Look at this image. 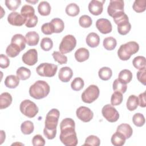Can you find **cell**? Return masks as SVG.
Listing matches in <instances>:
<instances>
[{"label":"cell","instance_id":"4316f807","mask_svg":"<svg viewBox=\"0 0 146 146\" xmlns=\"http://www.w3.org/2000/svg\"><path fill=\"white\" fill-rule=\"evenodd\" d=\"M50 23L52 25L53 27L54 33H60L63 31L64 28V25L63 21L58 18H55L52 19Z\"/></svg>","mask_w":146,"mask_h":146},{"label":"cell","instance_id":"2e32d148","mask_svg":"<svg viewBox=\"0 0 146 146\" xmlns=\"http://www.w3.org/2000/svg\"><path fill=\"white\" fill-rule=\"evenodd\" d=\"M105 2L104 0L98 1L92 0L88 4L89 11L94 15H100L103 10V4Z\"/></svg>","mask_w":146,"mask_h":146},{"label":"cell","instance_id":"f5cc1de1","mask_svg":"<svg viewBox=\"0 0 146 146\" xmlns=\"http://www.w3.org/2000/svg\"><path fill=\"white\" fill-rule=\"evenodd\" d=\"M10 64V60L7 56L3 54L0 55V67L2 68H6L9 67Z\"/></svg>","mask_w":146,"mask_h":146},{"label":"cell","instance_id":"f546056e","mask_svg":"<svg viewBox=\"0 0 146 146\" xmlns=\"http://www.w3.org/2000/svg\"><path fill=\"white\" fill-rule=\"evenodd\" d=\"M21 14L26 20V19L35 15L34 8L29 5H25L21 8Z\"/></svg>","mask_w":146,"mask_h":146},{"label":"cell","instance_id":"30bf717a","mask_svg":"<svg viewBox=\"0 0 146 146\" xmlns=\"http://www.w3.org/2000/svg\"><path fill=\"white\" fill-rule=\"evenodd\" d=\"M124 3L123 0H111L107 7V13L113 18L124 11Z\"/></svg>","mask_w":146,"mask_h":146},{"label":"cell","instance_id":"7bdbcfd3","mask_svg":"<svg viewBox=\"0 0 146 146\" xmlns=\"http://www.w3.org/2000/svg\"><path fill=\"white\" fill-rule=\"evenodd\" d=\"M52 55L54 60L60 64H66L67 62V57L59 51H54Z\"/></svg>","mask_w":146,"mask_h":146},{"label":"cell","instance_id":"11a10c76","mask_svg":"<svg viewBox=\"0 0 146 146\" xmlns=\"http://www.w3.org/2000/svg\"><path fill=\"white\" fill-rule=\"evenodd\" d=\"M1 144H2L4 140H5V133L3 131H1Z\"/></svg>","mask_w":146,"mask_h":146},{"label":"cell","instance_id":"9c48e42d","mask_svg":"<svg viewBox=\"0 0 146 146\" xmlns=\"http://www.w3.org/2000/svg\"><path fill=\"white\" fill-rule=\"evenodd\" d=\"M99 89L94 84L89 86L82 93V100L86 103H91L94 102L99 96Z\"/></svg>","mask_w":146,"mask_h":146},{"label":"cell","instance_id":"9a60e30c","mask_svg":"<svg viewBox=\"0 0 146 146\" xmlns=\"http://www.w3.org/2000/svg\"><path fill=\"white\" fill-rule=\"evenodd\" d=\"M96 27L102 34H108L112 31V25L111 22L106 18H100L96 21Z\"/></svg>","mask_w":146,"mask_h":146},{"label":"cell","instance_id":"4dcf8cb0","mask_svg":"<svg viewBox=\"0 0 146 146\" xmlns=\"http://www.w3.org/2000/svg\"><path fill=\"white\" fill-rule=\"evenodd\" d=\"M31 71L25 67H21L18 68L16 71L17 76L20 80H25L30 78L31 76Z\"/></svg>","mask_w":146,"mask_h":146},{"label":"cell","instance_id":"681fc988","mask_svg":"<svg viewBox=\"0 0 146 146\" xmlns=\"http://www.w3.org/2000/svg\"><path fill=\"white\" fill-rule=\"evenodd\" d=\"M42 32L46 35H51L54 33L53 27L50 22L46 23L42 25L41 27Z\"/></svg>","mask_w":146,"mask_h":146},{"label":"cell","instance_id":"f1b7e54d","mask_svg":"<svg viewBox=\"0 0 146 146\" xmlns=\"http://www.w3.org/2000/svg\"><path fill=\"white\" fill-rule=\"evenodd\" d=\"M126 106H127V109L129 111H132L135 110L139 106L138 98L135 95H130L128 97V100L127 101Z\"/></svg>","mask_w":146,"mask_h":146},{"label":"cell","instance_id":"8fae6325","mask_svg":"<svg viewBox=\"0 0 146 146\" xmlns=\"http://www.w3.org/2000/svg\"><path fill=\"white\" fill-rule=\"evenodd\" d=\"M102 113L103 117L111 123L116 121L119 118V113L118 111L113 106L109 104L105 105L103 107Z\"/></svg>","mask_w":146,"mask_h":146},{"label":"cell","instance_id":"bcb514c9","mask_svg":"<svg viewBox=\"0 0 146 146\" xmlns=\"http://www.w3.org/2000/svg\"><path fill=\"white\" fill-rule=\"evenodd\" d=\"M133 123L137 127H142L145 124V118L141 113H136L132 117Z\"/></svg>","mask_w":146,"mask_h":146},{"label":"cell","instance_id":"d590c367","mask_svg":"<svg viewBox=\"0 0 146 146\" xmlns=\"http://www.w3.org/2000/svg\"><path fill=\"white\" fill-rule=\"evenodd\" d=\"M103 44L104 47L107 50H113L117 44V42L115 38L113 37L109 36L104 39L103 42Z\"/></svg>","mask_w":146,"mask_h":146},{"label":"cell","instance_id":"d4e9b609","mask_svg":"<svg viewBox=\"0 0 146 146\" xmlns=\"http://www.w3.org/2000/svg\"><path fill=\"white\" fill-rule=\"evenodd\" d=\"M132 79V73L131 71L127 69H124L119 74L118 79L121 83L124 84H127L129 83Z\"/></svg>","mask_w":146,"mask_h":146},{"label":"cell","instance_id":"277c9868","mask_svg":"<svg viewBox=\"0 0 146 146\" xmlns=\"http://www.w3.org/2000/svg\"><path fill=\"white\" fill-rule=\"evenodd\" d=\"M139 50V44L134 41L128 42L121 44L117 50V55L122 60H128L132 55L136 54Z\"/></svg>","mask_w":146,"mask_h":146},{"label":"cell","instance_id":"e575fe53","mask_svg":"<svg viewBox=\"0 0 146 146\" xmlns=\"http://www.w3.org/2000/svg\"><path fill=\"white\" fill-rule=\"evenodd\" d=\"M21 51L20 48L13 43H10L6 49V53L10 58L17 56Z\"/></svg>","mask_w":146,"mask_h":146},{"label":"cell","instance_id":"74e56055","mask_svg":"<svg viewBox=\"0 0 146 146\" xmlns=\"http://www.w3.org/2000/svg\"><path fill=\"white\" fill-rule=\"evenodd\" d=\"M146 1L145 0H135L132 5L134 11L137 13H142L145 10Z\"/></svg>","mask_w":146,"mask_h":146},{"label":"cell","instance_id":"5bb4252c","mask_svg":"<svg viewBox=\"0 0 146 146\" xmlns=\"http://www.w3.org/2000/svg\"><path fill=\"white\" fill-rule=\"evenodd\" d=\"M26 18H25L21 14L13 11L10 13L7 17V21L13 26H21L26 23Z\"/></svg>","mask_w":146,"mask_h":146},{"label":"cell","instance_id":"7402d4cb","mask_svg":"<svg viewBox=\"0 0 146 146\" xmlns=\"http://www.w3.org/2000/svg\"><path fill=\"white\" fill-rule=\"evenodd\" d=\"M12 96L9 92H3L0 95V108L1 110L6 108L12 103Z\"/></svg>","mask_w":146,"mask_h":146},{"label":"cell","instance_id":"f35d334b","mask_svg":"<svg viewBox=\"0 0 146 146\" xmlns=\"http://www.w3.org/2000/svg\"><path fill=\"white\" fill-rule=\"evenodd\" d=\"M112 88L115 91L119 92L123 94V93H125V91H127V86L126 84H124L121 83L120 81L118 79H116L113 82Z\"/></svg>","mask_w":146,"mask_h":146},{"label":"cell","instance_id":"4fadbf2b","mask_svg":"<svg viewBox=\"0 0 146 146\" xmlns=\"http://www.w3.org/2000/svg\"><path fill=\"white\" fill-rule=\"evenodd\" d=\"M23 63L29 66H33L38 62V52L36 49L32 48L27 50L22 57Z\"/></svg>","mask_w":146,"mask_h":146},{"label":"cell","instance_id":"f6af8a7d","mask_svg":"<svg viewBox=\"0 0 146 146\" xmlns=\"http://www.w3.org/2000/svg\"><path fill=\"white\" fill-rule=\"evenodd\" d=\"M92 19L87 15H82L79 19V23L80 26L83 28H88L90 27L92 25Z\"/></svg>","mask_w":146,"mask_h":146},{"label":"cell","instance_id":"ba28073f","mask_svg":"<svg viewBox=\"0 0 146 146\" xmlns=\"http://www.w3.org/2000/svg\"><path fill=\"white\" fill-rule=\"evenodd\" d=\"M58 70V66L52 63H42L40 64L36 68V73L44 77L54 76Z\"/></svg>","mask_w":146,"mask_h":146},{"label":"cell","instance_id":"c3c4849f","mask_svg":"<svg viewBox=\"0 0 146 146\" xmlns=\"http://www.w3.org/2000/svg\"><path fill=\"white\" fill-rule=\"evenodd\" d=\"M32 143L34 146H43L45 144V140L40 135H36L32 139Z\"/></svg>","mask_w":146,"mask_h":146},{"label":"cell","instance_id":"ac0fdd59","mask_svg":"<svg viewBox=\"0 0 146 146\" xmlns=\"http://www.w3.org/2000/svg\"><path fill=\"white\" fill-rule=\"evenodd\" d=\"M26 43L30 46H34L38 44L39 36L35 31H29L25 35Z\"/></svg>","mask_w":146,"mask_h":146},{"label":"cell","instance_id":"e0dca14e","mask_svg":"<svg viewBox=\"0 0 146 146\" xmlns=\"http://www.w3.org/2000/svg\"><path fill=\"white\" fill-rule=\"evenodd\" d=\"M73 75V72L69 67H62L58 74L59 79L63 82H68L70 80Z\"/></svg>","mask_w":146,"mask_h":146},{"label":"cell","instance_id":"83f0119b","mask_svg":"<svg viewBox=\"0 0 146 146\" xmlns=\"http://www.w3.org/2000/svg\"><path fill=\"white\" fill-rule=\"evenodd\" d=\"M38 13L43 16L48 15L51 11V6L47 1H41L38 6Z\"/></svg>","mask_w":146,"mask_h":146},{"label":"cell","instance_id":"ee69618b","mask_svg":"<svg viewBox=\"0 0 146 146\" xmlns=\"http://www.w3.org/2000/svg\"><path fill=\"white\" fill-rule=\"evenodd\" d=\"M40 47L44 51H49L50 50L53 46V42L51 38L48 37L43 38L40 42Z\"/></svg>","mask_w":146,"mask_h":146},{"label":"cell","instance_id":"1f68e13d","mask_svg":"<svg viewBox=\"0 0 146 146\" xmlns=\"http://www.w3.org/2000/svg\"><path fill=\"white\" fill-rule=\"evenodd\" d=\"M66 13L71 17H75L78 15L80 12V9L78 5L75 3L68 4L66 7Z\"/></svg>","mask_w":146,"mask_h":146},{"label":"cell","instance_id":"816d5d0a","mask_svg":"<svg viewBox=\"0 0 146 146\" xmlns=\"http://www.w3.org/2000/svg\"><path fill=\"white\" fill-rule=\"evenodd\" d=\"M37 23H38V17L36 15H34V16L26 19L25 26L29 28L34 27L36 25Z\"/></svg>","mask_w":146,"mask_h":146},{"label":"cell","instance_id":"8d00e7d4","mask_svg":"<svg viewBox=\"0 0 146 146\" xmlns=\"http://www.w3.org/2000/svg\"><path fill=\"white\" fill-rule=\"evenodd\" d=\"M132 64L133 66L138 70H141L145 68V58L143 56H137L133 58Z\"/></svg>","mask_w":146,"mask_h":146},{"label":"cell","instance_id":"f907efd6","mask_svg":"<svg viewBox=\"0 0 146 146\" xmlns=\"http://www.w3.org/2000/svg\"><path fill=\"white\" fill-rule=\"evenodd\" d=\"M145 68H144L141 70H139L137 71L136 76L138 80L141 82L143 85H145L146 84V70Z\"/></svg>","mask_w":146,"mask_h":146},{"label":"cell","instance_id":"b9f144b4","mask_svg":"<svg viewBox=\"0 0 146 146\" xmlns=\"http://www.w3.org/2000/svg\"><path fill=\"white\" fill-rule=\"evenodd\" d=\"M100 144V140L99 138L95 135L88 136L85 140V143L83 145H92V146H99Z\"/></svg>","mask_w":146,"mask_h":146},{"label":"cell","instance_id":"d6986e66","mask_svg":"<svg viewBox=\"0 0 146 146\" xmlns=\"http://www.w3.org/2000/svg\"><path fill=\"white\" fill-rule=\"evenodd\" d=\"M75 58L79 62H83L87 60L90 56L89 51L84 47L79 48L75 52Z\"/></svg>","mask_w":146,"mask_h":146},{"label":"cell","instance_id":"484cf974","mask_svg":"<svg viewBox=\"0 0 146 146\" xmlns=\"http://www.w3.org/2000/svg\"><path fill=\"white\" fill-rule=\"evenodd\" d=\"M19 83V79L14 75H8L5 80V85L9 88H16Z\"/></svg>","mask_w":146,"mask_h":146},{"label":"cell","instance_id":"9f6ffc18","mask_svg":"<svg viewBox=\"0 0 146 146\" xmlns=\"http://www.w3.org/2000/svg\"><path fill=\"white\" fill-rule=\"evenodd\" d=\"M26 1L27 2H29V3H36L38 2V0H34V1H29V0H26Z\"/></svg>","mask_w":146,"mask_h":146},{"label":"cell","instance_id":"5b68a950","mask_svg":"<svg viewBox=\"0 0 146 146\" xmlns=\"http://www.w3.org/2000/svg\"><path fill=\"white\" fill-rule=\"evenodd\" d=\"M113 21L117 25V31L120 35H126L131 29V25L129 22L128 16L125 13L113 18Z\"/></svg>","mask_w":146,"mask_h":146},{"label":"cell","instance_id":"7dc6e473","mask_svg":"<svg viewBox=\"0 0 146 146\" xmlns=\"http://www.w3.org/2000/svg\"><path fill=\"white\" fill-rule=\"evenodd\" d=\"M5 5L6 7L11 11L16 10L21 3V0H6Z\"/></svg>","mask_w":146,"mask_h":146},{"label":"cell","instance_id":"6da1fadb","mask_svg":"<svg viewBox=\"0 0 146 146\" xmlns=\"http://www.w3.org/2000/svg\"><path fill=\"white\" fill-rule=\"evenodd\" d=\"M75 121L71 118H65L60 124V141L66 146H76L78 140L75 130Z\"/></svg>","mask_w":146,"mask_h":146},{"label":"cell","instance_id":"ffe728a7","mask_svg":"<svg viewBox=\"0 0 146 146\" xmlns=\"http://www.w3.org/2000/svg\"><path fill=\"white\" fill-rule=\"evenodd\" d=\"M11 43L17 46L21 51L25 49L26 47V39L24 36L21 34H16L13 36Z\"/></svg>","mask_w":146,"mask_h":146},{"label":"cell","instance_id":"8992f818","mask_svg":"<svg viewBox=\"0 0 146 146\" xmlns=\"http://www.w3.org/2000/svg\"><path fill=\"white\" fill-rule=\"evenodd\" d=\"M19 109L22 114L30 118L35 116L39 111L35 103L29 99L24 100L21 103Z\"/></svg>","mask_w":146,"mask_h":146},{"label":"cell","instance_id":"3957f363","mask_svg":"<svg viewBox=\"0 0 146 146\" xmlns=\"http://www.w3.org/2000/svg\"><path fill=\"white\" fill-rule=\"evenodd\" d=\"M50 91V86L44 80H38L29 88L30 95L35 99H41L46 97Z\"/></svg>","mask_w":146,"mask_h":146},{"label":"cell","instance_id":"7c38bea8","mask_svg":"<svg viewBox=\"0 0 146 146\" xmlns=\"http://www.w3.org/2000/svg\"><path fill=\"white\" fill-rule=\"evenodd\" d=\"M76 115L79 119L85 123L91 121L94 116L93 112L85 106L79 107L76 110Z\"/></svg>","mask_w":146,"mask_h":146},{"label":"cell","instance_id":"db71d44e","mask_svg":"<svg viewBox=\"0 0 146 146\" xmlns=\"http://www.w3.org/2000/svg\"><path fill=\"white\" fill-rule=\"evenodd\" d=\"M139 104L141 107H145V92L140 94L139 95Z\"/></svg>","mask_w":146,"mask_h":146},{"label":"cell","instance_id":"836d02e7","mask_svg":"<svg viewBox=\"0 0 146 146\" xmlns=\"http://www.w3.org/2000/svg\"><path fill=\"white\" fill-rule=\"evenodd\" d=\"M98 75L99 78L103 80H109L112 75V71L111 69L107 67H103L99 70Z\"/></svg>","mask_w":146,"mask_h":146},{"label":"cell","instance_id":"ab89813d","mask_svg":"<svg viewBox=\"0 0 146 146\" xmlns=\"http://www.w3.org/2000/svg\"><path fill=\"white\" fill-rule=\"evenodd\" d=\"M84 85V80L80 77L75 78L71 83V88L74 91H80L82 90Z\"/></svg>","mask_w":146,"mask_h":146},{"label":"cell","instance_id":"d6a6232c","mask_svg":"<svg viewBox=\"0 0 146 146\" xmlns=\"http://www.w3.org/2000/svg\"><path fill=\"white\" fill-rule=\"evenodd\" d=\"M21 129L23 134L30 135L34 131V126L32 121L26 120L21 124Z\"/></svg>","mask_w":146,"mask_h":146},{"label":"cell","instance_id":"52a82bcc","mask_svg":"<svg viewBox=\"0 0 146 146\" xmlns=\"http://www.w3.org/2000/svg\"><path fill=\"white\" fill-rule=\"evenodd\" d=\"M76 45V40L74 36L72 35H67L64 36L60 44H59V51L63 54H67L72 51Z\"/></svg>","mask_w":146,"mask_h":146},{"label":"cell","instance_id":"60d3db41","mask_svg":"<svg viewBox=\"0 0 146 146\" xmlns=\"http://www.w3.org/2000/svg\"><path fill=\"white\" fill-rule=\"evenodd\" d=\"M123 96L121 93L115 91L111 98V103L112 106H118L122 103Z\"/></svg>","mask_w":146,"mask_h":146},{"label":"cell","instance_id":"603a6c76","mask_svg":"<svg viewBox=\"0 0 146 146\" xmlns=\"http://www.w3.org/2000/svg\"><path fill=\"white\" fill-rule=\"evenodd\" d=\"M116 131L122 133L125 139H129L133 133V130L130 125L125 123H123L118 125L116 129Z\"/></svg>","mask_w":146,"mask_h":146},{"label":"cell","instance_id":"cb8c5ba5","mask_svg":"<svg viewBox=\"0 0 146 146\" xmlns=\"http://www.w3.org/2000/svg\"><path fill=\"white\" fill-rule=\"evenodd\" d=\"M125 137L122 133L116 131L112 135L111 141L115 146H122L125 144Z\"/></svg>","mask_w":146,"mask_h":146},{"label":"cell","instance_id":"44dd1931","mask_svg":"<svg viewBox=\"0 0 146 146\" xmlns=\"http://www.w3.org/2000/svg\"><path fill=\"white\" fill-rule=\"evenodd\" d=\"M87 44L90 47H96L100 43L99 36L95 33H89L86 39Z\"/></svg>","mask_w":146,"mask_h":146},{"label":"cell","instance_id":"7a4b0ae2","mask_svg":"<svg viewBox=\"0 0 146 146\" xmlns=\"http://www.w3.org/2000/svg\"><path fill=\"white\" fill-rule=\"evenodd\" d=\"M60 116L59 111L56 108L51 109L46 115L43 134L47 139L51 140L56 134V127Z\"/></svg>","mask_w":146,"mask_h":146}]
</instances>
